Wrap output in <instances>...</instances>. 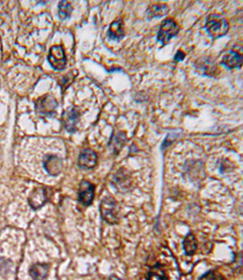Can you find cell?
Segmentation results:
<instances>
[{"instance_id": "obj_15", "label": "cell", "mask_w": 243, "mask_h": 280, "mask_svg": "<svg viewBox=\"0 0 243 280\" xmlns=\"http://www.w3.org/2000/svg\"><path fill=\"white\" fill-rule=\"evenodd\" d=\"M147 280H169V277L163 265L156 264L150 268L147 275Z\"/></svg>"}, {"instance_id": "obj_2", "label": "cell", "mask_w": 243, "mask_h": 280, "mask_svg": "<svg viewBox=\"0 0 243 280\" xmlns=\"http://www.w3.org/2000/svg\"><path fill=\"white\" fill-rule=\"evenodd\" d=\"M101 216L108 224L114 225L119 222V206L112 197H106L100 204Z\"/></svg>"}, {"instance_id": "obj_5", "label": "cell", "mask_w": 243, "mask_h": 280, "mask_svg": "<svg viewBox=\"0 0 243 280\" xmlns=\"http://www.w3.org/2000/svg\"><path fill=\"white\" fill-rule=\"evenodd\" d=\"M48 62L56 70H62L65 68L67 59L62 45H54L50 48L48 53Z\"/></svg>"}, {"instance_id": "obj_20", "label": "cell", "mask_w": 243, "mask_h": 280, "mask_svg": "<svg viewBox=\"0 0 243 280\" xmlns=\"http://www.w3.org/2000/svg\"><path fill=\"white\" fill-rule=\"evenodd\" d=\"M71 76V73L68 74V75H66L65 77H64V79H63V82H62V85L63 86H65L64 87V89H66L68 86H69L70 84L72 83V81H73V79H74V77H70Z\"/></svg>"}, {"instance_id": "obj_11", "label": "cell", "mask_w": 243, "mask_h": 280, "mask_svg": "<svg viewBox=\"0 0 243 280\" xmlns=\"http://www.w3.org/2000/svg\"><path fill=\"white\" fill-rule=\"evenodd\" d=\"M243 61L242 52H239L237 50L236 51L231 50L223 57L221 63L230 69H235V68H241L243 65Z\"/></svg>"}, {"instance_id": "obj_18", "label": "cell", "mask_w": 243, "mask_h": 280, "mask_svg": "<svg viewBox=\"0 0 243 280\" xmlns=\"http://www.w3.org/2000/svg\"><path fill=\"white\" fill-rule=\"evenodd\" d=\"M72 11H73L72 5L68 1H61L59 3V17L62 20H66L70 18Z\"/></svg>"}, {"instance_id": "obj_4", "label": "cell", "mask_w": 243, "mask_h": 280, "mask_svg": "<svg viewBox=\"0 0 243 280\" xmlns=\"http://www.w3.org/2000/svg\"><path fill=\"white\" fill-rule=\"evenodd\" d=\"M58 106L57 101L49 96H43L35 102V110L41 116H51L55 113V109Z\"/></svg>"}, {"instance_id": "obj_8", "label": "cell", "mask_w": 243, "mask_h": 280, "mask_svg": "<svg viewBox=\"0 0 243 280\" xmlns=\"http://www.w3.org/2000/svg\"><path fill=\"white\" fill-rule=\"evenodd\" d=\"M79 202L83 206H89L94 198V186L88 181H81L79 188Z\"/></svg>"}, {"instance_id": "obj_16", "label": "cell", "mask_w": 243, "mask_h": 280, "mask_svg": "<svg viewBox=\"0 0 243 280\" xmlns=\"http://www.w3.org/2000/svg\"><path fill=\"white\" fill-rule=\"evenodd\" d=\"M126 134L123 133V132H118V133H115L113 134L112 138L110 139V141H109V147L116 153V152H119L120 149L123 147V144L124 142L126 141Z\"/></svg>"}, {"instance_id": "obj_1", "label": "cell", "mask_w": 243, "mask_h": 280, "mask_svg": "<svg viewBox=\"0 0 243 280\" xmlns=\"http://www.w3.org/2000/svg\"><path fill=\"white\" fill-rule=\"evenodd\" d=\"M205 29L211 37L219 38L228 34L230 25L223 16L218 14H211L206 19Z\"/></svg>"}, {"instance_id": "obj_14", "label": "cell", "mask_w": 243, "mask_h": 280, "mask_svg": "<svg viewBox=\"0 0 243 280\" xmlns=\"http://www.w3.org/2000/svg\"><path fill=\"white\" fill-rule=\"evenodd\" d=\"M169 12V7L167 4H154L151 5L146 10V17L148 20H152L154 18H159L166 15Z\"/></svg>"}, {"instance_id": "obj_7", "label": "cell", "mask_w": 243, "mask_h": 280, "mask_svg": "<svg viewBox=\"0 0 243 280\" xmlns=\"http://www.w3.org/2000/svg\"><path fill=\"white\" fill-rule=\"evenodd\" d=\"M97 164V154L90 148L83 149L78 158V165L81 169H92Z\"/></svg>"}, {"instance_id": "obj_21", "label": "cell", "mask_w": 243, "mask_h": 280, "mask_svg": "<svg viewBox=\"0 0 243 280\" xmlns=\"http://www.w3.org/2000/svg\"><path fill=\"white\" fill-rule=\"evenodd\" d=\"M184 57H185V54L182 52V51H177V53L175 54V56H174V60L175 61H182L183 59H184Z\"/></svg>"}, {"instance_id": "obj_19", "label": "cell", "mask_w": 243, "mask_h": 280, "mask_svg": "<svg viewBox=\"0 0 243 280\" xmlns=\"http://www.w3.org/2000/svg\"><path fill=\"white\" fill-rule=\"evenodd\" d=\"M199 280H218V278H217L216 274L211 271V272L206 273L205 275H203Z\"/></svg>"}, {"instance_id": "obj_10", "label": "cell", "mask_w": 243, "mask_h": 280, "mask_svg": "<svg viewBox=\"0 0 243 280\" xmlns=\"http://www.w3.org/2000/svg\"><path fill=\"white\" fill-rule=\"evenodd\" d=\"M79 119H80V112L77 107H73L66 110L62 116V122L64 128L68 132H75L77 129Z\"/></svg>"}, {"instance_id": "obj_17", "label": "cell", "mask_w": 243, "mask_h": 280, "mask_svg": "<svg viewBox=\"0 0 243 280\" xmlns=\"http://www.w3.org/2000/svg\"><path fill=\"white\" fill-rule=\"evenodd\" d=\"M182 247L184 250L185 255L187 256H193L196 252L197 249V242H196V238L192 233H189L183 240L182 242Z\"/></svg>"}, {"instance_id": "obj_13", "label": "cell", "mask_w": 243, "mask_h": 280, "mask_svg": "<svg viewBox=\"0 0 243 280\" xmlns=\"http://www.w3.org/2000/svg\"><path fill=\"white\" fill-rule=\"evenodd\" d=\"M49 266L46 264H35L30 268V276L34 280H43L47 278Z\"/></svg>"}, {"instance_id": "obj_3", "label": "cell", "mask_w": 243, "mask_h": 280, "mask_svg": "<svg viewBox=\"0 0 243 280\" xmlns=\"http://www.w3.org/2000/svg\"><path fill=\"white\" fill-rule=\"evenodd\" d=\"M179 28L176 25V23L172 19H167L165 20L158 32L157 35V40L161 42L163 45L167 44L174 36L178 34Z\"/></svg>"}, {"instance_id": "obj_6", "label": "cell", "mask_w": 243, "mask_h": 280, "mask_svg": "<svg viewBox=\"0 0 243 280\" xmlns=\"http://www.w3.org/2000/svg\"><path fill=\"white\" fill-rule=\"evenodd\" d=\"M49 194L48 189L44 187H38L31 193L29 197V204L33 210H38L42 208L48 201Z\"/></svg>"}, {"instance_id": "obj_12", "label": "cell", "mask_w": 243, "mask_h": 280, "mask_svg": "<svg viewBox=\"0 0 243 280\" xmlns=\"http://www.w3.org/2000/svg\"><path fill=\"white\" fill-rule=\"evenodd\" d=\"M108 35L111 39H114L117 41L121 40L124 37L125 29H124V22L122 19H118L110 25Z\"/></svg>"}, {"instance_id": "obj_9", "label": "cell", "mask_w": 243, "mask_h": 280, "mask_svg": "<svg viewBox=\"0 0 243 280\" xmlns=\"http://www.w3.org/2000/svg\"><path fill=\"white\" fill-rule=\"evenodd\" d=\"M43 166L49 175H58L63 169V160L58 155L49 154L45 156L43 160Z\"/></svg>"}]
</instances>
